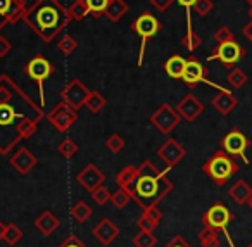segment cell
Here are the masks:
<instances>
[{"label":"cell","mask_w":252,"mask_h":247,"mask_svg":"<svg viewBox=\"0 0 252 247\" xmlns=\"http://www.w3.org/2000/svg\"><path fill=\"white\" fill-rule=\"evenodd\" d=\"M33 109L25 102L18 90L7 83L5 78L0 80V132L7 128H14L21 137V128L28 121V114Z\"/></svg>","instance_id":"1"},{"label":"cell","mask_w":252,"mask_h":247,"mask_svg":"<svg viewBox=\"0 0 252 247\" xmlns=\"http://www.w3.org/2000/svg\"><path fill=\"white\" fill-rule=\"evenodd\" d=\"M26 19L42 38L50 40L64 26L66 14L56 0H40L26 14Z\"/></svg>","instance_id":"2"},{"label":"cell","mask_w":252,"mask_h":247,"mask_svg":"<svg viewBox=\"0 0 252 247\" xmlns=\"http://www.w3.org/2000/svg\"><path fill=\"white\" fill-rule=\"evenodd\" d=\"M171 188L173 185L161 173H158L151 163H144V166L138 170L133 199L145 209L161 201Z\"/></svg>","instance_id":"3"},{"label":"cell","mask_w":252,"mask_h":247,"mask_svg":"<svg viewBox=\"0 0 252 247\" xmlns=\"http://www.w3.org/2000/svg\"><path fill=\"white\" fill-rule=\"evenodd\" d=\"M238 170H240L238 163L230 154L224 152V150L216 152L209 161H206L202 166V171L218 185V187H223Z\"/></svg>","instance_id":"4"},{"label":"cell","mask_w":252,"mask_h":247,"mask_svg":"<svg viewBox=\"0 0 252 247\" xmlns=\"http://www.w3.org/2000/svg\"><path fill=\"white\" fill-rule=\"evenodd\" d=\"M202 221L206 226H211V228L218 230V232H223L224 235H226V240H228V244H230V247H235L231 237L228 235V225L233 221V212H231L226 206L221 204V202L213 204L206 212H204Z\"/></svg>","instance_id":"5"},{"label":"cell","mask_w":252,"mask_h":247,"mask_svg":"<svg viewBox=\"0 0 252 247\" xmlns=\"http://www.w3.org/2000/svg\"><path fill=\"white\" fill-rule=\"evenodd\" d=\"M220 145H221V150L230 154L231 157L240 156L242 159H244V163H249L247 156H245V150L251 145V140L247 139V135H245L244 132H240V130H231V132H228L226 135L221 139Z\"/></svg>","instance_id":"6"},{"label":"cell","mask_w":252,"mask_h":247,"mask_svg":"<svg viewBox=\"0 0 252 247\" xmlns=\"http://www.w3.org/2000/svg\"><path fill=\"white\" fill-rule=\"evenodd\" d=\"M242 57H244V49H242L235 40H226V42H221L220 45H218V49L214 50L209 59L221 61L224 66H233Z\"/></svg>","instance_id":"7"},{"label":"cell","mask_w":252,"mask_h":247,"mask_svg":"<svg viewBox=\"0 0 252 247\" xmlns=\"http://www.w3.org/2000/svg\"><path fill=\"white\" fill-rule=\"evenodd\" d=\"M133 30L135 33H138L142 38V50H144V45L151 36H154L156 33L159 32V21L154 18L152 14H142L137 21L133 23Z\"/></svg>","instance_id":"8"},{"label":"cell","mask_w":252,"mask_h":247,"mask_svg":"<svg viewBox=\"0 0 252 247\" xmlns=\"http://www.w3.org/2000/svg\"><path fill=\"white\" fill-rule=\"evenodd\" d=\"M28 74L32 80H35L36 83L40 85V88L43 87V81L47 80V78L50 76V73H52V66H50V63L45 59V57H35V59L30 61L28 64Z\"/></svg>","instance_id":"9"},{"label":"cell","mask_w":252,"mask_h":247,"mask_svg":"<svg viewBox=\"0 0 252 247\" xmlns=\"http://www.w3.org/2000/svg\"><path fill=\"white\" fill-rule=\"evenodd\" d=\"M94 235L98 239V242L104 244V246H109L112 244L119 235V228L114 225V221H111L109 218H104L98 221V225L94 228Z\"/></svg>","instance_id":"10"},{"label":"cell","mask_w":252,"mask_h":247,"mask_svg":"<svg viewBox=\"0 0 252 247\" xmlns=\"http://www.w3.org/2000/svg\"><path fill=\"white\" fill-rule=\"evenodd\" d=\"M204 71L206 70H204V66L199 61L190 59V61H187V64H185V71H183L182 80L185 81L189 87H195L197 83L204 81Z\"/></svg>","instance_id":"11"},{"label":"cell","mask_w":252,"mask_h":247,"mask_svg":"<svg viewBox=\"0 0 252 247\" xmlns=\"http://www.w3.org/2000/svg\"><path fill=\"white\" fill-rule=\"evenodd\" d=\"M178 121H180L178 114H176L173 109H169L168 106H164V107L158 112V116L154 118V123L158 125V128L164 133L171 132V130L178 125Z\"/></svg>","instance_id":"12"},{"label":"cell","mask_w":252,"mask_h":247,"mask_svg":"<svg viewBox=\"0 0 252 247\" xmlns=\"http://www.w3.org/2000/svg\"><path fill=\"white\" fill-rule=\"evenodd\" d=\"M59 225H61L59 218H57L56 214H52L50 211L42 212V214H40L38 218H36V221H35V228L45 237L52 235V233L59 228Z\"/></svg>","instance_id":"13"},{"label":"cell","mask_w":252,"mask_h":247,"mask_svg":"<svg viewBox=\"0 0 252 247\" xmlns=\"http://www.w3.org/2000/svg\"><path fill=\"white\" fill-rule=\"evenodd\" d=\"M228 194H230L231 201H233L235 204L242 206V204H247L249 199L252 197V188L245 180H238L231 185L230 190H228Z\"/></svg>","instance_id":"14"},{"label":"cell","mask_w":252,"mask_h":247,"mask_svg":"<svg viewBox=\"0 0 252 247\" xmlns=\"http://www.w3.org/2000/svg\"><path fill=\"white\" fill-rule=\"evenodd\" d=\"M102 180H104V175L100 173L98 170H95V166H88L83 173L78 175V181H80L83 187H87L90 192H94L97 187H100Z\"/></svg>","instance_id":"15"},{"label":"cell","mask_w":252,"mask_h":247,"mask_svg":"<svg viewBox=\"0 0 252 247\" xmlns=\"http://www.w3.org/2000/svg\"><path fill=\"white\" fill-rule=\"evenodd\" d=\"M213 106H214L216 111H220L221 114L226 116V114H230L235 107H237V99H235L230 92L221 90V94L213 99Z\"/></svg>","instance_id":"16"},{"label":"cell","mask_w":252,"mask_h":247,"mask_svg":"<svg viewBox=\"0 0 252 247\" xmlns=\"http://www.w3.org/2000/svg\"><path fill=\"white\" fill-rule=\"evenodd\" d=\"M159 156H161L169 166H173V164H176L183 156H185V150H183V147H180L178 143L171 140V142H168L161 150H159Z\"/></svg>","instance_id":"17"},{"label":"cell","mask_w":252,"mask_h":247,"mask_svg":"<svg viewBox=\"0 0 252 247\" xmlns=\"http://www.w3.org/2000/svg\"><path fill=\"white\" fill-rule=\"evenodd\" d=\"M137 178H138V171H135L133 168H128L123 173H119L118 176V183L123 187V190H126L131 197H135V185H137Z\"/></svg>","instance_id":"18"},{"label":"cell","mask_w":252,"mask_h":247,"mask_svg":"<svg viewBox=\"0 0 252 247\" xmlns=\"http://www.w3.org/2000/svg\"><path fill=\"white\" fill-rule=\"evenodd\" d=\"M185 64H187V61L183 59L182 56H173L166 61L164 70L171 78H175V80H182L183 71H185Z\"/></svg>","instance_id":"19"},{"label":"cell","mask_w":252,"mask_h":247,"mask_svg":"<svg viewBox=\"0 0 252 247\" xmlns=\"http://www.w3.org/2000/svg\"><path fill=\"white\" fill-rule=\"evenodd\" d=\"M180 111H182V114L185 116L189 121H193V119H195L197 116L204 111V107H202V104L197 101V99H193L192 95H190L189 99H185V101L182 102V106H180Z\"/></svg>","instance_id":"20"},{"label":"cell","mask_w":252,"mask_h":247,"mask_svg":"<svg viewBox=\"0 0 252 247\" xmlns=\"http://www.w3.org/2000/svg\"><path fill=\"white\" fill-rule=\"evenodd\" d=\"M197 237H199V242L202 247H221L220 232L211 228V226H204Z\"/></svg>","instance_id":"21"},{"label":"cell","mask_w":252,"mask_h":247,"mask_svg":"<svg viewBox=\"0 0 252 247\" xmlns=\"http://www.w3.org/2000/svg\"><path fill=\"white\" fill-rule=\"evenodd\" d=\"M33 164H35V157H33L28 150H19L18 156L12 159V166H14L19 173H26V171H30L33 168Z\"/></svg>","instance_id":"22"},{"label":"cell","mask_w":252,"mask_h":247,"mask_svg":"<svg viewBox=\"0 0 252 247\" xmlns=\"http://www.w3.org/2000/svg\"><path fill=\"white\" fill-rule=\"evenodd\" d=\"M156 244H158V237L152 232H147V230H140L133 237L135 247H156Z\"/></svg>","instance_id":"23"},{"label":"cell","mask_w":252,"mask_h":247,"mask_svg":"<svg viewBox=\"0 0 252 247\" xmlns=\"http://www.w3.org/2000/svg\"><path fill=\"white\" fill-rule=\"evenodd\" d=\"M18 0H0V25H4L16 11Z\"/></svg>","instance_id":"24"},{"label":"cell","mask_w":252,"mask_h":247,"mask_svg":"<svg viewBox=\"0 0 252 247\" xmlns=\"http://www.w3.org/2000/svg\"><path fill=\"white\" fill-rule=\"evenodd\" d=\"M71 214H73V218L76 219L78 223H85L92 216V209L88 208V204H85V202H78L73 208V211H71Z\"/></svg>","instance_id":"25"},{"label":"cell","mask_w":252,"mask_h":247,"mask_svg":"<svg viewBox=\"0 0 252 247\" xmlns=\"http://www.w3.org/2000/svg\"><path fill=\"white\" fill-rule=\"evenodd\" d=\"M21 237H23V232H21V228H19L18 225H14V223L7 225V228H5L4 240L9 244V246H16V244L21 240Z\"/></svg>","instance_id":"26"},{"label":"cell","mask_w":252,"mask_h":247,"mask_svg":"<svg viewBox=\"0 0 252 247\" xmlns=\"http://www.w3.org/2000/svg\"><path fill=\"white\" fill-rule=\"evenodd\" d=\"M228 83L233 88H242L245 83H247V74L242 70H233L230 74H228Z\"/></svg>","instance_id":"27"},{"label":"cell","mask_w":252,"mask_h":247,"mask_svg":"<svg viewBox=\"0 0 252 247\" xmlns=\"http://www.w3.org/2000/svg\"><path fill=\"white\" fill-rule=\"evenodd\" d=\"M87 9L90 12H94L95 16H98L100 12H104L109 5V0H85Z\"/></svg>","instance_id":"28"},{"label":"cell","mask_w":252,"mask_h":247,"mask_svg":"<svg viewBox=\"0 0 252 247\" xmlns=\"http://www.w3.org/2000/svg\"><path fill=\"white\" fill-rule=\"evenodd\" d=\"M130 199H131V195L128 194L126 190H118L116 194H112V195H111L112 204H114L118 209H123V208H125V206L128 204V202H130Z\"/></svg>","instance_id":"29"},{"label":"cell","mask_w":252,"mask_h":247,"mask_svg":"<svg viewBox=\"0 0 252 247\" xmlns=\"http://www.w3.org/2000/svg\"><path fill=\"white\" fill-rule=\"evenodd\" d=\"M92 199H94L98 206H104L105 202L109 201V192L105 190L104 187H97L94 192H92Z\"/></svg>","instance_id":"30"},{"label":"cell","mask_w":252,"mask_h":247,"mask_svg":"<svg viewBox=\"0 0 252 247\" xmlns=\"http://www.w3.org/2000/svg\"><path fill=\"white\" fill-rule=\"evenodd\" d=\"M144 214L147 216V218H151L152 221H154L158 226H159V223H161V219H162L161 211H159V209L156 208V206H149V208H145L144 209Z\"/></svg>","instance_id":"31"},{"label":"cell","mask_w":252,"mask_h":247,"mask_svg":"<svg viewBox=\"0 0 252 247\" xmlns=\"http://www.w3.org/2000/svg\"><path fill=\"white\" fill-rule=\"evenodd\" d=\"M211 7H213V2H211V0H197V4H195V9L202 16H206L207 12L211 11Z\"/></svg>","instance_id":"32"},{"label":"cell","mask_w":252,"mask_h":247,"mask_svg":"<svg viewBox=\"0 0 252 247\" xmlns=\"http://www.w3.org/2000/svg\"><path fill=\"white\" fill-rule=\"evenodd\" d=\"M216 40L218 42H226V40H233V33L230 32V30L226 28V26H223V28H220V32L216 33Z\"/></svg>","instance_id":"33"},{"label":"cell","mask_w":252,"mask_h":247,"mask_svg":"<svg viewBox=\"0 0 252 247\" xmlns=\"http://www.w3.org/2000/svg\"><path fill=\"white\" fill-rule=\"evenodd\" d=\"M107 147H109V149H111V150H114V152H118V150L123 147V140L119 139L118 135L111 137V139L107 140Z\"/></svg>","instance_id":"34"},{"label":"cell","mask_w":252,"mask_h":247,"mask_svg":"<svg viewBox=\"0 0 252 247\" xmlns=\"http://www.w3.org/2000/svg\"><path fill=\"white\" fill-rule=\"evenodd\" d=\"M74 150H76V147H74V143L73 142H64L63 145H61V152L64 154V156H67V157H71L74 154Z\"/></svg>","instance_id":"35"},{"label":"cell","mask_w":252,"mask_h":247,"mask_svg":"<svg viewBox=\"0 0 252 247\" xmlns=\"http://www.w3.org/2000/svg\"><path fill=\"white\" fill-rule=\"evenodd\" d=\"M166 247H192V246H190V244L187 242V240L183 239V237L176 235L175 239H173L171 242H169V244H168V246H166Z\"/></svg>","instance_id":"36"},{"label":"cell","mask_w":252,"mask_h":247,"mask_svg":"<svg viewBox=\"0 0 252 247\" xmlns=\"http://www.w3.org/2000/svg\"><path fill=\"white\" fill-rule=\"evenodd\" d=\"M59 247H87L83 242H80V240L76 239V237H69V239L66 240V242H63Z\"/></svg>","instance_id":"37"},{"label":"cell","mask_w":252,"mask_h":247,"mask_svg":"<svg viewBox=\"0 0 252 247\" xmlns=\"http://www.w3.org/2000/svg\"><path fill=\"white\" fill-rule=\"evenodd\" d=\"M178 4L183 5V7H187V9H190L192 5L197 4V0H178Z\"/></svg>","instance_id":"38"},{"label":"cell","mask_w":252,"mask_h":247,"mask_svg":"<svg viewBox=\"0 0 252 247\" xmlns=\"http://www.w3.org/2000/svg\"><path fill=\"white\" fill-rule=\"evenodd\" d=\"M244 35L247 36V38L252 42V21L249 23V25H245V28H244Z\"/></svg>","instance_id":"39"},{"label":"cell","mask_w":252,"mask_h":247,"mask_svg":"<svg viewBox=\"0 0 252 247\" xmlns=\"http://www.w3.org/2000/svg\"><path fill=\"white\" fill-rule=\"evenodd\" d=\"M5 228H7V225H5L4 221H0V240H4V235H5Z\"/></svg>","instance_id":"40"},{"label":"cell","mask_w":252,"mask_h":247,"mask_svg":"<svg viewBox=\"0 0 252 247\" xmlns=\"http://www.w3.org/2000/svg\"><path fill=\"white\" fill-rule=\"evenodd\" d=\"M247 204H249V208H251V209H252V197H251V199H249V202H247Z\"/></svg>","instance_id":"41"},{"label":"cell","mask_w":252,"mask_h":247,"mask_svg":"<svg viewBox=\"0 0 252 247\" xmlns=\"http://www.w3.org/2000/svg\"><path fill=\"white\" fill-rule=\"evenodd\" d=\"M247 247H252V242H251V244H249V246H247Z\"/></svg>","instance_id":"42"},{"label":"cell","mask_w":252,"mask_h":247,"mask_svg":"<svg viewBox=\"0 0 252 247\" xmlns=\"http://www.w3.org/2000/svg\"><path fill=\"white\" fill-rule=\"evenodd\" d=\"M251 16H252V11H251Z\"/></svg>","instance_id":"43"}]
</instances>
